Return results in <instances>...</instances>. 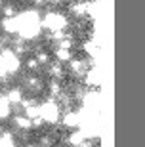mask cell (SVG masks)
Returning <instances> with one entry per match:
<instances>
[{"label": "cell", "mask_w": 145, "mask_h": 147, "mask_svg": "<svg viewBox=\"0 0 145 147\" xmlns=\"http://www.w3.org/2000/svg\"><path fill=\"white\" fill-rule=\"evenodd\" d=\"M0 4H2V0H0Z\"/></svg>", "instance_id": "cell-9"}, {"label": "cell", "mask_w": 145, "mask_h": 147, "mask_svg": "<svg viewBox=\"0 0 145 147\" xmlns=\"http://www.w3.org/2000/svg\"><path fill=\"white\" fill-rule=\"evenodd\" d=\"M55 57H57V61H71V50L59 46L57 52H55Z\"/></svg>", "instance_id": "cell-6"}, {"label": "cell", "mask_w": 145, "mask_h": 147, "mask_svg": "<svg viewBox=\"0 0 145 147\" xmlns=\"http://www.w3.org/2000/svg\"><path fill=\"white\" fill-rule=\"evenodd\" d=\"M65 25H67V21L61 13H48L44 19V27H48L52 33L54 31H65Z\"/></svg>", "instance_id": "cell-2"}, {"label": "cell", "mask_w": 145, "mask_h": 147, "mask_svg": "<svg viewBox=\"0 0 145 147\" xmlns=\"http://www.w3.org/2000/svg\"><path fill=\"white\" fill-rule=\"evenodd\" d=\"M36 59H38V63H48V61H50V55L46 54V52H40V54L36 55Z\"/></svg>", "instance_id": "cell-8"}, {"label": "cell", "mask_w": 145, "mask_h": 147, "mask_svg": "<svg viewBox=\"0 0 145 147\" xmlns=\"http://www.w3.org/2000/svg\"><path fill=\"white\" fill-rule=\"evenodd\" d=\"M13 140H11V134H0V145H13Z\"/></svg>", "instance_id": "cell-7"}, {"label": "cell", "mask_w": 145, "mask_h": 147, "mask_svg": "<svg viewBox=\"0 0 145 147\" xmlns=\"http://www.w3.org/2000/svg\"><path fill=\"white\" fill-rule=\"evenodd\" d=\"M38 115H40L46 122L54 124L59 119V105L55 103V101H46V103H42L38 107Z\"/></svg>", "instance_id": "cell-1"}, {"label": "cell", "mask_w": 145, "mask_h": 147, "mask_svg": "<svg viewBox=\"0 0 145 147\" xmlns=\"http://www.w3.org/2000/svg\"><path fill=\"white\" fill-rule=\"evenodd\" d=\"M13 124L17 128H21V130H29V128H32V120L29 117H16L13 119Z\"/></svg>", "instance_id": "cell-4"}, {"label": "cell", "mask_w": 145, "mask_h": 147, "mask_svg": "<svg viewBox=\"0 0 145 147\" xmlns=\"http://www.w3.org/2000/svg\"><path fill=\"white\" fill-rule=\"evenodd\" d=\"M11 113V101L8 96H0V119H8Z\"/></svg>", "instance_id": "cell-3"}, {"label": "cell", "mask_w": 145, "mask_h": 147, "mask_svg": "<svg viewBox=\"0 0 145 147\" xmlns=\"http://www.w3.org/2000/svg\"><path fill=\"white\" fill-rule=\"evenodd\" d=\"M21 98H23L21 88H11L10 92H8V99L11 101V105L13 103H21Z\"/></svg>", "instance_id": "cell-5"}]
</instances>
